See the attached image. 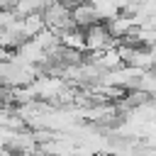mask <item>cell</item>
<instances>
[{"label":"cell","mask_w":156,"mask_h":156,"mask_svg":"<svg viewBox=\"0 0 156 156\" xmlns=\"http://www.w3.org/2000/svg\"><path fill=\"white\" fill-rule=\"evenodd\" d=\"M41 17H44L46 29H51L56 34H61V32L73 27V17H71V5L68 2H49V5H44Z\"/></svg>","instance_id":"obj_1"},{"label":"cell","mask_w":156,"mask_h":156,"mask_svg":"<svg viewBox=\"0 0 156 156\" xmlns=\"http://www.w3.org/2000/svg\"><path fill=\"white\" fill-rule=\"evenodd\" d=\"M115 44H117V39L110 34L105 22H95V24H90L85 29V51L100 54V51H105V49H110Z\"/></svg>","instance_id":"obj_2"}]
</instances>
